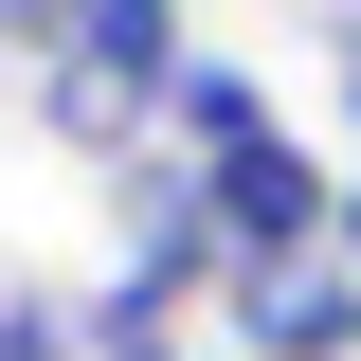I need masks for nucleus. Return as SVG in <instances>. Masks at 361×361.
I'll return each instance as SVG.
<instances>
[{"instance_id": "1", "label": "nucleus", "mask_w": 361, "mask_h": 361, "mask_svg": "<svg viewBox=\"0 0 361 361\" xmlns=\"http://www.w3.org/2000/svg\"><path fill=\"white\" fill-rule=\"evenodd\" d=\"M217 217H235V271H307V253H343V163L307 127H253L217 163Z\"/></svg>"}, {"instance_id": "2", "label": "nucleus", "mask_w": 361, "mask_h": 361, "mask_svg": "<svg viewBox=\"0 0 361 361\" xmlns=\"http://www.w3.org/2000/svg\"><path fill=\"white\" fill-rule=\"evenodd\" d=\"M235 361H361V253H307V271H235L217 289Z\"/></svg>"}, {"instance_id": "3", "label": "nucleus", "mask_w": 361, "mask_h": 361, "mask_svg": "<svg viewBox=\"0 0 361 361\" xmlns=\"http://www.w3.org/2000/svg\"><path fill=\"white\" fill-rule=\"evenodd\" d=\"M37 127L73 145V163H109V180H127L145 145H163V90H145V73H109V54H54V73H37Z\"/></svg>"}, {"instance_id": "4", "label": "nucleus", "mask_w": 361, "mask_h": 361, "mask_svg": "<svg viewBox=\"0 0 361 361\" xmlns=\"http://www.w3.org/2000/svg\"><path fill=\"white\" fill-rule=\"evenodd\" d=\"M253 127H289V109H271V73H235V54H199V73L163 90V145H180V163H235Z\"/></svg>"}, {"instance_id": "5", "label": "nucleus", "mask_w": 361, "mask_h": 361, "mask_svg": "<svg viewBox=\"0 0 361 361\" xmlns=\"http://www.w3.org/2000/svg\"><path fill=\"white\" fill-rule=\"evenodd\" d=\"M73 54H109V73H145V90H180V73H199V18H180V0H90Z\"/></svg>"}, {"instance_id": "6", "label": "nucleus", "mask_w": 361, "mask_h": 361, "mask_svg": "<svg viewBox=\"0 0 361 361\" xmlns=\"http://www.w3.org/2000/svg\"><path fill=\"white\" fill-rule=\"evenodd\" d=\"M73 37H90V0H0V54H37V73H54Z\"/></svg>"}, {"instance_id": "7", "label": "nucleus", "mask_w": 361, "mask_h": 361, "mask_svg": "<svg viewBox=\"0 0 361 361\" xmlns=\"http://www.w3.org/2000/svg\"><path fill=\"white\" fill-rule=\"evenodd\" d=\"M325 73H343V127H361V18H325Z\"/></svg>"}, {"instance_id": "8", "label": "nucleus", "mask_w": 361, "mask_h": 361, "mask_svg": "<svg viewBox=\"0 0 361 361\" xmlns=\"http://www.w3.org/2000/svg\"><path fill=\"white\" fill-rule=\"evenodd\" d=\"M163 361H235V343H199V325H180V343H163Z\"/></svg>"}, {"instance_id": "9", "label": "nucleus", "mask_w": 361, "mask_h": 361, "mask_svg": "<svg viewBox=\"0 0 361 361\" xmlns=\"http://www.w3.org/2000/svg\"><path fill=\"white\" fill-rule=\"evenodd\" d=\"M343 253H361V163H343Z\"/></svg>"}]
</instances>
